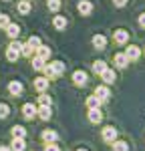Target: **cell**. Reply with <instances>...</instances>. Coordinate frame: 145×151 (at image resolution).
<instances>
[{
	"label": "cell",
	"instance_id": "cell-29",
	"mask_svg": "<svg viewBox=\"0 0 145 151\" xmlns=\"http://www.w3.org/2000/svg\"><path fill=\"white\" fill-rule=\"evenodd\" d=\"M48 2V10L50 12H59L60 10V0H47Z\"/></svg>",
	"mask_w": 145,
	"mask_h": 151
},
{
	"label": "cell",
	"instance_id": "cell-31",
	"mask_svg": "<svg viewBox=\"0 0 145 151\" xmlns=\"http://www.w3.org/2000/svg\"><path fill=\"white\" fill-rule=\"evenodd\" d=\"M10 24V16L8 14H0V28H6Z\"/></svg>",
	"mask_w": 145,
	"mask_h": 151
},
{
	"label": "cell",
	"instance_id": "cell-13",
	"mask_svg": "<svg viewBox=\"0 0 145 151\" xmlns=\"http://www.w3.org/2000/svg\"><path fill=\"white\" fill-rule=\"evenodd\" d=\"M115 65H117L119 69H125V67L129 65V58H127V55H125V52H117V55H115Z\"/></svg>",
	"mask_w": 145,
	"mask_h": 151
},
{
	"label": "cell",
	"instance_id": "cell-5",
	"mask_svg": "<svg viewBox=\"0 0 145 151\" xmlns=\"http://www.w3.org/2000/svg\"><path fill=\"white\" fill-rule=\"evenodd\" d=\"M22 91H24V87H22V83H20V81H10V83H8V93H10L12 97L22 95Z\"/></svg>",
	"mask_w": 145,
	"mask_h": 151
},
{
	"label": "cell",
	"instance_id": "cell-34",
	"mask_svg": "<svg viewBox=\"0 0 145 151\" xmlns=\"http://www.w3.org/2000/svg\"><path fill=\"white\" fill-rule=\"evenodd\" d=\"M45 151H60V149H59V145H57V143H47Z\"/></svg>",
	"mask_w": 145,
	"mask_h": 151
},
{
	"label": "cell",
	"instance_id": "cell-4",
	"mask_svg": "<svg viewBox=\"0 0 145 151\" xmlns=\"http://www.w3.org/2000/svg\"><path fill=\"white\" fill-rule=\"evenodd\" d=\"M22 115H24V119H34L36 117V105L34 103H24L22 105Z\"/></svg>",
	"mask_w": 145,
	"mask_h": 151
},
{
	"label": "cell",
	"instance_id": "cell-22",
	"mask_svg": "<svg viewBox=\"0 0 145 151\" xmlns=\"http://www.w3.org/2000/svg\"><path fill=\"white\" fill-rule=\"evenodd\" d=\"M18 57H20V52H18V50H14L12 47L6 48V60H8V63H16Z\"/></svg>",
	"mask_w": 145,
	"mask_h": 151
},
{
	"label": "cell",
	"instance_id": "cell-24",
	"mask_svg": "<svg viewBox=\"0 0 145 151\" xmlns=\"http://www.w3.org/2000/svg\"><path fill=\"white\" fill-rule=\"evenodd\" d=\"M101 103H103V101H99V97H95V95H91V97L87 99L89 109H99V107H101Z\"/></svg>",
	"mask_w": 145,
	"mask_h": 151
},
{
	"label": "cell",
	"instance_id": "cell-6",
	"mask_svg": "<svg viewBox=\"0 0 145 151\" xmlns=\"http://www.w3.org/2000/svg\"><path fill=\"white\" fill-rule=\"evenodd\" d=\"M48 85H50V81H48L47 77H38V79H34V89L38 91V93H45L48 89Z\"/></svg>",
	"mask_w": 145,
	"mask_h": 151
},
{
	"label": "cell",
	"instance_id": "cell-26",
	"mask_svg": "<svg viewBox=\"0 0 145 151\" xmlns=\"http://www.w3.org/2000/svg\"><path fill=\"white\" fill-rule=\"evenodd\" d=\"M20 55H22V57H26V58H32V57H34V48H32L30 45H28V42H26V45H22V50H20Z\"/></svg>",
	"mask_w": 145,
	"mask_h": 151
},
{
	"label": "cell",
	"instance_id": "cell-15",
	"mask_svg": "<svg viewBox=\"0 0 145 151\" xmlns=\"http://www.w3.org/2000/svg\"><path fill=\"white\" fill-rule=\"evenodd\" d=\"M127 40H129V32H127V30H123V28L115 30V42H119V45H125Z\"/></svg>",
	"mask_w": 145,
	"mask_h": 151
},
{
	"label": "cell",
	"instance_id": "cell-35",
	"mask_svg": "<svg viewBox=\"0 0 145 151\" xmlns=\"http://www.w3.org/2000/svg\"><path fill=\"white\" fill-rule=\"evenodd\" d=\"M115 2V6H119V8H123L125 4H127V0H113Z\"/></svg>",
	"mask_w": 145,
	"mask_h": 151
},
{
	"label": "cell",
	"instance_id": "cell-1",
	"mask_svg": "<svg viewBox=\"0 0 145 151\" xmlns=\"http://www.w3.org/2000/svg\"><path fill=\"white\" fill-rule=\"evenodd\" d=\"M87 81H89V75H87L85 70H75V73H72V83H75L77 87H85Z\"/></svg>",
	"mask_w": 145,
	"mask_h": 151
},
{
	"label": "cell",
	"instance_id": "cell-11",
	"mask_svg": "<svg viewBox=\"0 0 145 151\" xmlns=\"http://www.w3.org/2000/svg\"><path fill=\"white\" fill-rule=\"evenodd\" d=\"M109 95L111 93H109V89L105 87V85H99V87L95 89V97H99V101H107Z\"/></svg>",
	"mask_w": 145,
	"mask_h": 151
},
{
	"label": "cell",
	"instance_id": "cell-37",
	"mask_svg": "<svg viewBox=\"0 0 145 151\" xmlns=\"http://www.w3.org/2000/svg\"><path fill=\"white\" fill-rule=\"evenodd\" d=\"M0 151H12L10 147H6V145H0Z\"/></svg>",
	"mask_w": 145,
	"mask_h": 151
},
{
	"label": "cell",
	"instance_id": "cell-25",
	"mask_svg": "<svg viewBox=\"0 0 145 151\" xmlns=\"http://www.w3.org/2000/svg\"><path fill=\"white\" fill-rule=\"evenodd\" d=\"M10 131H12V135H14V137H20V139H24V135H26V129H24L22 125H14Z\"/></svg>",
	"mask_w": 145,
	"mask_h": 151
},
{
	"label": "cell",
	"instance_id": "cell-21",
	"mask_svg": "<svg viewBox=\"0 0 145 151\" xmlns=\"http://www.w3.org/2000/svg\"><path fill=\"white\" fill-rule=\"evenodd\" d=\"M16 8H18V12H20V14H28V12L32 10V6H30V0H20Z\"/></svg>",
	"mask_w": 145,
	"mask_h": 151
},
{
	"label": "cell",
	"instance_id": "cell-19",
	"mask_svg": "<svg viewBox=\"0 0 145 151\" xmlns=\"http://www.w3.org/2000/svg\"><path fill=\"white\" fill-rule=\"evenodd\" d=\"M93 47L95 48H105L107 47V38L103 35H95L93 36Z\"/></svg>",
	"mask_w": 145,
	"mask_h": 151
},
{
	"label": "cell",
	"instance_id": "cell-36",
	"mask_svg": "<svg viewBox=\"0 0 145 151\" xmlns=\"http://www.w3.org/2000/svg\"><path fill=\"white\" fill-rule=\"evenodd\" d=\"M139 26H141V28H145V12L139 16Z\"/></svg>",
	"mask_w": 145,
	"mask_h": 151
},
{
	"label": "cell",
	"instance_id": "cell-39",
	"mask_svg": "<svg viewBox=\"0 0 145 151\" xmlns=\"http://www.w3.org/2000/svg\"><path fill=\"white\" fill-rule=\"evenodd\" d=\"M4 2H10V0H4Z\"/></svg>",
	"mask_w": 145,
	"mask_h": 151
},
{
	"label": "cell",
	"instance_id": "cell-38",
	"mask_svg": "<svg viewBox=\"0 0 145 151\" xmlns=\"http://www.w3.org/2000/svg\"><path fill=\"white\" fill-rule=\"evenodd\" d=\"M77 151H87V149H77Z\"/></svg>",
	"mask_w": 145,
	"mask_h": 151
},
{
	"label": "cell",
	"instance_id": "cell-2",
	"mask_svg": "<svg viewBox=\"0 0 145 151\" xmlns=\"http://www.w3.org/2000/svg\"><path fill=\"white\" fill-rule=\"evenodd\" d=\"M77 10H79V14H83V16H89L93 12V4L89 0H79L77 2Z\"/></svg>",
	"mask_w": 145,
	"mask_h": 151
},
{
	"label": "cell",
	"instance_id": "cell-28",
	"mask_svg": "<svg viewBox=\"0 0 145 151\" xmlns=\"http://www.w3.org/2000/svg\"><path fill=\"white\" fill-rule=\"evenodd\" d=\"M113 151H129V145L125 141H113Z\"/></svg>",
	"mask_w": 145,
	"mask_h": 151
},
{
	"label": "cell",
	"instance_id": "cell-16",
	"mask_svg": "<svg viewBox=\"0 0 145 151\" xmlns=\"http://www.w3.org/2000/svg\"><path fill=\"white\" fill-rule=\"evenodd\" d=\"M42 139L47 141V143H57L59 135H57V131H52V129H47V131H42Z\"/></svg>",
	"mask_w": 145,
	"mask_h": 151
},
{
	"label": "cell",
	"instance_id": "cell-8",
	"mask_svg": "<svg viewBox=\"0 0 145 151\" xmlns=\"http://www.w3.org/2000/svg\"><path fill=\"white\" fill-rule=\"evenodd\" d=\"M103 139L109 141V143H113V141L117 139V129L111 127V125H109V127H105V129H103Z\"/></svg>",
	"mask_w": 145,
	"mask_h": 151
},
{
	"label": "cell",
	"instance_id": "cell-12",
	"mask_svg": "<svg viewBox=\"0 0 145 151\" xmlns=\"http://www.w3.org/2000/svg\"><path fill=\"white\" fill-rule=\"evenodd\" d=\"M125 55H127V58H129V60H137V58L141 57V50H139V47L131 45V47L125 50Z\"/></svg>",
	"mask_w": 145,
	"mask_h": 151
},
{
	"label": "cell",
	"instance_id": "cell-18",
	"mask_svg": "<svg viewBox=\"0 0 145 151\" xmlns=\"http://www.w3.org/2000/svg\"><path fill=\"white\" fill-rule=\"evenodd\" d=\"M10 149H12V151H24V149H26V143H24V139H20V137H14V139H12Z\"/></svg>",
	"mask_w": 145,
	"mask_h": 151
},
{
	"label": "cell",
	"instance_id": "cell-30",
	"mask_svg": "<svg viewBox=\"0 0 145 151\" xmlns=\"http://www.w3.org/2000/svg\"><path fill=\"white\" fill-rule=\"evenodd\" d=\"M8 115H10V107L6 103H0V119H6Z\"/></svg>",
	"mask_w": 145,
	"mask_h": 151
},
{
	"label": "cell",
	"instance_id": "cell-27",
	"mask_svg": "<svg viewBox=\"0 0 145 151\" xmlns=\"http://www.w3.org/2000/svg\"><path fill=\"white\" fill-rule=\"evenodd\" d=\"M105 69H107V63H105V60H95V63H93V70H95L97 75H101Z\"/></svg>",
	"mask_w": 145,
	"mask_h": 151
},
{
	"label": "cell",
	"instance_id": "cell-3",
	"mask_svg": "<svg viewBox=\"0 0 145 151\" xmlns=\"http://www.w3.org/2000/svg\"><path fill=\"white\" fill-rule=\"evenodd\" d=\"M36 117H40L42 121H48V119L52 117V109H50V105H40V107H36Z\"/></svg>",
	"mask_w": 145,
	"mask_h": 151
},
{
	"label": "cell",
	"instance_id": "cell-9",
	"mask_svg": "<svg viewBox=\"0 0 145 151\" xmlns=\"http://www.w3.org/2000/svg\"><path fill=\"white\" fill-rule=\"evenodd\" d=\"M48 67H50L52 73H55V77H60V75L65 73V63H60V60H52Z\"/></svg>",
	"mask_w": 145,
	"mask_h": 151
},
{
	"label": "cell",
	"instance_id": "cell-17",
	"mask_svg": "<svg viewBox=\"0 0 145 151\" xmlns=\"http://www.w3.org/2000/svg\"><path fill=\"white\" fill-rule=\"evenodd\" d=\"M52 26H55L57 30H62V28H67V18H65V16H60V14H57V16L52 18Z\"/></svg>",
	"mask_w": 145,
	"mask_h": 151
},
{
	"label": "cell",
	"instance_id": "cell-14",
	"mask_svg": "<svg viewBox=\"0 0 145 151\" xmlns=\"http://www.w3.org/2000/svg\"><path fill=\"white\" fill-rule=\"evenodd\" d=\"M89 121H91V123H101V121H103L101 109H89Z\"/></svg>",
	"mask_w": 145,
	"mask_h": 151
},
{
	"label": "cell",
	"instance_id": "cell-23",
	"mask_svg": "<svg viewBox=\"0 0 145 151\" xmlns=\"http://www.w3.org/2000/svg\"><path fill=\"white\" fill-rule=\"evenodd\" d=\"M34 55H38V57H42L45 60H47V58L50 57V47H45V45H40V47L34 50Z\"/></svg>",
	"mask_w": 145,
	"mask_h": 151
},
{
	"label": "cell",
	"instance_id": "cell-20",
	"mask_svg": "<svg viewBox=\"0 0 145 151\" xmlns=\"http://www.w3.org/2000/svg\"><path fill=\"white\" fill-rule=\"evenodd\" d=\"M101 77H103V81L109 85V83H115V77H117V75H115L113 69H105L103 73H101Z\"/></svg>",
	"mask_w": 145,
	"mask_h": 151
},
{
	"label": "cell",
	"instance_id": "cell-7",
	"mask_svg": "<svg viewBox=\"0 0 145 151\" xmlns=\"http://www.w3.org/2000/svg\"><path fill=\"white\" fill-rule=\"evenodd\" d=\"M4 30H6V36L12 38V40H14V38H18V35H20V26H18V24H14V22H10Z\"/></svg>",
	"mask_w": 145,
	"mask_h": 151
},
{
	"label": "cell",
	"instance_id": "cell-33",
	"mask_svg": "<svg viewBox=\"0 0 145 151\" xmlns=\"http://www.w3.org/2000/svg\"><path fill=\"white\" fill-rule=\"evenodd\" d=\"M38 103H40V105H50V97H48L47 93H40V97H38Z\"/></svg>",
	"mask_w": 145,
	"mask_h": 151
},
{
	"label": "cell",
	"instance_id": "cell-32",
	"mask_svg": "<svg viewBox=\"0 0 145 151\" xmlns=\"http://www.w3.org/2000/svg\"><path fill=\"white\" fill-rule=\"evenodd\" d=\"M28 45L36 50V48L40 47V38H38V36H30V38H28Z\"/></svg>",
	"mask_w": 145,
	"mask_h": 151
},
{
	"label": "cell",
	"instance_id": "cell-10",
	"mask_svg": "<svg viewBox=\"0 0 145 151\" xmlns=\"http://www.w3.org/2000/svg\"><path fill=\"white\" fill-rule=\"evenodd\" d=\"M30 63H32V69L34 70H42L45 67H47V60L42 57H38V55H34V57L30 58Z\"/></svg>",
	"mask_w": 145,
	"mask_h": 151
}]
</instances>
